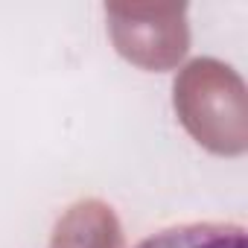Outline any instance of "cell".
<instances>
[{
  "mask_svg": "<svg viewBox=\"0 0 248 248\" xmlns=\"http://www.w3.org/2000/svg\"><path fill=\"white\" fill-rule=\"evenodd\" d=\"M138 248H248L245 228L233 222H190L167 228Z\"/></svg>",
  "mask_w": 248,
  "mask_h": 248,
  "instance_id": "obj_4",
  "label": "cell"
},
{
  "mask_svg": "<svg viewBox=\"0 0 248 248\" xmlns=\"http://www.w3.org/2000/svg\"><path fill=\"white\" fill-rule=\"evenodd\" d=\"M111 38L129 62L146 70H170L190 44L184 3H108Z\"/></svg>",
  "mask_w": 248,
  "mask_h": 248,
  "instance_id": "obj_2",
  "label": "cell"
},
{
  "mask_svg": "<svg viewBox=\"0 0 248 248\" xmlns=\"http://www.w3.org/2000/svg\"><path fill=\"white\" fill-rule=\"evenodd\" d=\"M175 111L187 132L210 152H245V85L228 64L216 59L190 62L175 79Z\"/></svg>",
  "mask_w": 248,
  "mask_h": 248,
  "instance_id": "obj_1",
  "label": "cell"
},
{
  "mask_svg": "<svg viewBox=\"0 0 248 248\" xmlns=\"http://www.w3.org/2000/svg\"><path fill=\"white\" fill-rule=\"evenodd\" d=\"M50 248H123V233L111 207L91 199L62 216Z\"/></svg>",
  "mask_w": 248,
  "mask_h": 248,
  "instance_id": "obj_3",
  "label": "cell"
}]
</instances>
